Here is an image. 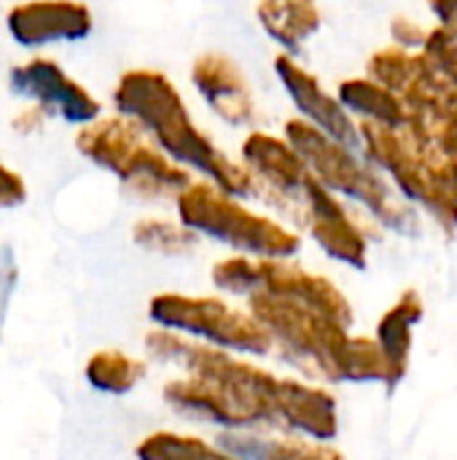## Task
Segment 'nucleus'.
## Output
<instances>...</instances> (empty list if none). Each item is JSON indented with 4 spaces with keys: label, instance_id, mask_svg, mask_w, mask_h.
<instances>
[{
    "label": "nucleus",
    "instance_id": "f257e3e1",
    "mask_svg": "<svg viewBox=\"0 0 457 460\" xmlns=\"http://www.w3.org/2000/svg\"><path fill=\"white\" fill-rule=\"evenodd\" d=\"M116 113L135 121L154 146L183 170H197L232 197H261L259 181L240 162H232L191 119L178 86L151 67L127 70L113 86Z\"/></svg>",
    "mask_w": 457,
    "mask_h": 460
},
{
    "label": "nucleus",
    "instance_id": "f03ea898",
    "mask_svg": "<svg viewBox=\"0 0 457 460\" xmlns=\"http://www.w3.org/2000/svg\"><path fill=\"white\" fill-rule=\"evenodd\" d=\"M75 148L143 199L178 197L191 183L189 170L162 154L135 121L119 113L83 124L75 135Z\"/></svg>",
    "mask_w": 457,
    "mask_h": 460
},
{
    "label": "nucleus",
    "instance_id": "7ed1b4c3",
    "mask_svg": "<svg viewBox=\"0 0 457 460\" xmlns=\"http://www.w3.org/2000/svg\"><path fill=\"white\" fill-rule=\"evenodd\" d=\"M178 218L194 234L213 237L259 259H286L299 251V237L283 224L248 210L237 197L210 181H191L178 197Z\"/></svg>",
    "mask_w": 457,
    "mask_h": 460
},
{
    "label": "nucleus",
    "instance_id": "20e7f679",
    "mask_svg": "<svg viewBox=\"0 0 457 460\" xmlns=\"http://www.w3.org/2000/svg\"><path fill=\"white\" fill-rule=\"evenodd\" d=\"M151 321L172 334H191L210 348L226 353L264 356L272 350V337L250 313L232 310L218 299H191L180 294H162L151 302Z\"/></svg>",
    "mask_w": 457,
    "mask_h": 460
},
{
    "label": "nucleus",
    "instance_id": "39448f33",
    "mask_svg": "<svg viewBox=\"0 0 457 460\" xmlns=\"http://www.w3.org/2000/svg\"><path fill=\"white\" fill-rule=\"evenodd\" d=\"M286 140L304 159L307 170L312 172L318 183H323L329 191L334 189V191L350 194L366 202L369 208H374L377 213H382L388 221H393L391 216L393 205L388 199L385 186L353 156L347 146L331 140L329 135H323L318 127H312L304 119H291L286 124Z\"/></svg>",
    "mask_w": 457,
    "mask_h": 460
},
{
    "label": "nucleus",
    "instance_id": "423d86ee",
    "mask_svg": "<svg viewBox=\"0 0 457 460\" xmlns=\"http://www.w3.org/2000/svg\"><path fill=\"white\" fill-rule=\"evenodd\" d=\"M8 84L13 94L35 102L48 116H59L67 124L83 127L102 116L100 100L48 57H32L11 67Z\"/></svg>",
    "mask_w": 457,
    "mask_h": 460
},
{
    "label": "nucleus",
    "instance_id": "0eeeda50",
    "mask_svg": "<svg viewBox=\"0 0 457 460\" xmlns=\"http://www.w3.org/2000/svg\"><path fill=\"white\" fill-rule=\"evenodd\" d=\"M8 35L27 49L83 40L92 27V8L81 0H24L5 13Z\"/></svg>",
    "mask_w": 457,
    "mask_h": 460
},
{
    "label": "nucleus",
    "instance_id": "6e6552de",
    "mask_svg": "<svg viewBox=\"0 0 457 460\" xmlns=\"http://www.w3.org/2000/svg\"><path fill=\"white\" fill-rule=\"evenodd\" d=\"M191 84L207 108L229 127H250L259 119L256 97L242 67L221 51H205L191 62Z\"/></svg>",
    "mask_w": 457,
    "mask_h": 460
},
{
    "label": "nucleus",
    "instance_id": "1a4fd4ad",
    "mask_svg": "<svg viewBox=\"0 0 457 460\" xmlns=\"http://www.w3.org/2000/svg\"><path fill=\"white\" fill-rule=\"evenodd\" d=\"M275 73L283 81L286 92L291 94L294 105L302 111L304 121H310L323 135H329L331 140H337L347 148H353L358 143V129L350 121L347 111L339 105V100H334L321 86V81L307 67H302L291 54H277Z\"/></svg>",
    "mask_w": 457,
    "mask_h": 460
},
{
    "label": "nucleus",
    "instance_id": "9d476101",
    "mask_svg": "<svg viewBox=\"0 0 457 460\" xmlns=\"http://www.w3.org/2000/svg\"><path fill=\"white\" fill-rule=\"evenodd\" d=\"M240 154H242V164L259 181L261 197L275 194L280 199H296L302 197V189L312 175L288 140L269 135L264 129L248 132Z\"/></svg>",
    "mask_w": 457,
    "mask_h": 460
},
{
    "label": "nucleus",
    "instance_id": "9b49d317",
    "mask_svg": "<svg viewBox=\"0 0 457 460\" xmlns=\"http://www.w3.org/2000/svg\"><path fill=\"white\" fill-rule=\"evenodd\" d=\"M302 205L307 210L310 232L321 243V248L345 264L364 267L366 243H364L361 232L353 226L345 208L331 197V191L323 183H318L312 175L302 189Z\"/></svg>",
    "mask_w": 457,
    "mask_h": 460
},
{
    "label": "nucleus",
    "instance_id": "f8f14e48",
    "mask_svg": "<svg viewBox=\"0 0 457 460\" xmlns=\"http://www.w3.org/2000/svg\"><path fill=\"white\" fill-rule=\"evenodd\" d=\"M277 420L302 431L315 442H329L337 437V404L329 394L307 388L294 380H283Z\"/></svg>",
    "mask_w": 457,
    "mask_h": 460
},
{
    "label": "nucleus",
    "instance_id": "ddd939ff",
    "mask_svg": "<svg viewBox=\"0 0 457 460\" xmlns=\"http://www.w3.org/2000/svg\"><path fill=\"white\" fill-rule=\"evenodd\" d=\"M256 19L275 43L296 51L318 32L321 8L315 0H259Z\"/></svg>",
    "mask_w": 457,
    "mask_h": 460
},
{
    "label": "nucleus",
    "instance_id": "4468645a",
    "mask_svg": "<svg viewBox=\"0 0 457 460\" xmlns=\"http://www.w3.org/2000/svg\"><path fill=\"white\" fill-rule=\"evenodd\" d=\"M221 450L237 460H345L315 439H261L226 434L221 439Z\"/></svg>",
    "mask_w": 457,
    "mask_h": 460
},
{
    "label": "nucleus",
    "instance_id": "2eb2a0df",
    "mask_svg": "<svg viewBox=\"0 0 457 460\" xmlns=\"http://www.w3.org/2000/svg\"><path fill=\"white\" fill-rule=\"evenodd\" d=\"M423 318V305L417 299L415 291H407L401 296V302L382 318L377 337H380V350L388 361L391 369V380L396 383L404 369H407V356H409V342H412V323H417Z\"/></svg>",
    "mask_w": 457,
    "mask_h": 460
},
{
    "label": "nucleus",
    "instance_id": "dca6fc26",
    "mask_svg": "<svg viewBox=\"0 0 457 460\" xmlns=\"http://www.w3.org/2000/svg\"><path fill=\"white\" fill-rule=\"evenodd\" d=\"M339 105L345 111H358L380 127H396L401 121L396 97L377 81H345L339 86Z\"/></svg>",
    "mask_w": 457,
    "mask_h": 460
},
{
    "label": "nucleus",
    "instance_id": "f3484780",
    "mask_svg": "<svg viewBox=\"0 0 457 460\" xmlns=\"http://www.w3.org/2000/svg\"><path fill=\"white\" fill-rule=\"evenodd\" d=\"M143 375H145V367L137 358L124 356L119 350H100L86 364V380L97 391H105L113 396L132 391L143 380Z\"/></svg>",
    "mask_w": 457,
    "mask_h": 460
},
{
    "label": "nucleus",
    "instance_id": "a211bd4d",
    "mask_svg": "<svg viewBox=\"0 0 457 460\" xmlns=\"http://www.w3.org/2000/svg\"><path fill=\"white\" fill-rule=\"evenodd\" d=\"M137 460H237L226 450H218L194 437L154 434L137 445Z\"/></svg>",
    "mask_w": 457,
    "mask_h": 460
},
{
    "label": "nucleus",
    "instance_id": "6ab92c4d",
    "mask_svg": "<svg viewBox=\"0 0 457 460\" xmlns=\"http://www.w3.org/2000/svg\"><path fill=\"white\" fill-rule=\"evenodd\" d=\"M132 237L145 251H156L167 256H180L197 248V234L191 229H186L183 224L162 221V218H143L135 226Z\"/></svg>",
    "mask_w": 457,
    "mask_h": 460
},
{
    "label": "nucleus",
    "instance_id": "aec40b11",
    "mask_svg": "<svg viewBox=\"0 0 457 460\" xmlns=\"http://www.w3.org/2000/svg\"><path fill=\"white\" fill-rule=\"evenodd\" d=\"M372 75L380 86H404L409 81V59L399 51H382L372 59Z\"/></svg>",
    "mask_w": 457,
    "mask_h": 460
},
{
    "label": "nucleus",
    "instance_id": "412c9836",
    "mask_svg": "<svg viewBox=\"0 0 457 460\" xmlns=\"http://www.w3.org/2000/svg\"><path fill=\"white\" fill-rule=\"evenodd\" d=\"M27 199V186L19 172L11 167L0 164V210L3 208H16Z\"/></svg>",
    "mask_w": 457,
    "mask_h": 460
},
{
    "label": "nucleus",
    "instance_id": "4be33fe9",
    "mask_svg": "<svg viewBox=\"0 0 457 460\" xmlns=\"http://www.w3.org/2000/svg\"><path fill=\"white\" fill-rule=\"evenodd\" d=\"M46 119H48V113H46L43 108H38L35 102H27V105H22V108L13 113L11 127H13V132H19V135H38V132L46 127Z\"/></svg>",
    "mask_w": 457,
    "mask_h": 460
}]
</instances>
